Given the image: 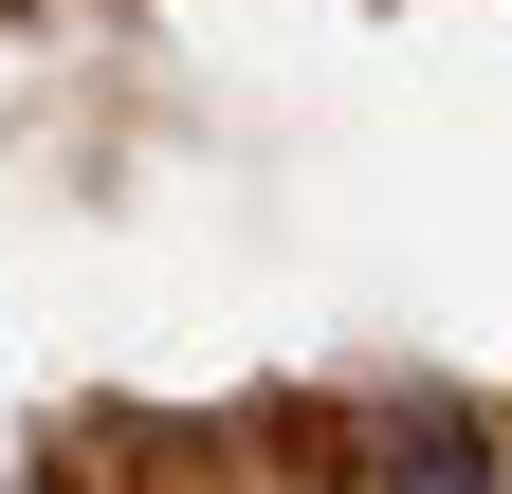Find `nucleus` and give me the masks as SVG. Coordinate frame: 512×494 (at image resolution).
Returning <instances> with one entry per match:
<instances>
[{"instance_id": "obj_1", "label": "nucleus", "mask_w": 512, "mask_h": 494, "mask_svg": "<svg viewBox=\"0 0 512 494\" xmlns=\"http://www.w3.org/2000/svg\"><path fill=\"white\" fill-rule=\"evenodd\" d=\"M366 494H494V421L439 403V385H403L366 421Z\"/></svg>"}]
</instances>
